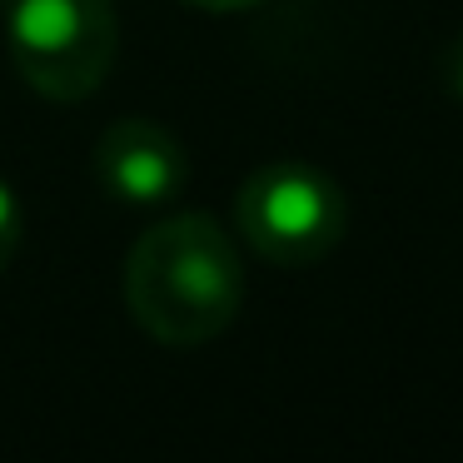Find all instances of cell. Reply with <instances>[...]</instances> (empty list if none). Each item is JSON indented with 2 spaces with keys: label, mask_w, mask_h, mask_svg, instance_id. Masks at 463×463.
Instances as JSON below:
<instances>
[{
  "label": "cell",
  "mask_w": 463,
  "mask_h": 463,
  "mask_svg": "<svg viewBox=\"0 0 463 463\" xmlns=\"http://www.w3.org/2000/svg\"><path fill=\"white\" fill-rule=\"evenodd\" d=\"M244 304V264L210 214H170L125 254V309L165 349L220 339Z\"/></svg>",
  "instance_id": "cell-1"
},
{
  "label": "cell",
  "mask_w": 463,
  "mask_h": 463,
  "mask_svg": "<svg viewBox=\"0 0 463 463\" xmlns=\"http://www.w3.org/2000/svg\"><path fill=\"white\" fill-rule=\"evenodd\" d=\"M5 45L35 95L75 105L110 75L120 51V21L110 0H11Z\"/></svg>",
  "instance_id": "cell-2"
},
{
  "label": "cell",
  "mask_w": 463,
  "mask_h": 463,
  "mask_svg": "<svg viewBox=\"0 0 463 463\" xmlns=\"http://www.w3.org/2000/svg\"><path fill=\"white\" fill-rule=\"evenodd\" d=\"M234 220L250 250L284 269L319 264L349 230V200L314 165H264L244 180Z\"/></svg>",
  "instance_id": "cell-3"
},
{
  "label": "cell",
  "mask_w": 463,
  "mask_h": 463,
  "mask_svg": "<svg viewBox=\"0 0 463 463\" xmlns=\"http://www.w3.org/2000/svg\"><path fill=\"white\" fill-rule=\"evenodd\" d=\"M184 145L155 120H115L95 145V180L125 204H165L184 190Z\"/></svg>",
  "instance_id": "cell-4"
},
{
  "label": "cell",
  "mask_w": 463,
  "mask_h": 463,
  "mask_svg": "<svg viewBox=\"0 0 463 463\" xmlns=\"http://www.w3.org/2000/svg\"><path fill=\"white\" fill-rule=\"evenodd\" d=\"M15 250H21V200L11 194V184L0 180V274L15 260Z\"/></svg>",
  "instance_id": "cell-5"
},
{
  "label": "cell",
  "mask_w": 463,
  "mask_h": 463,
  "mask_svg": "<svg viewBox=\"0 0 463 463\" xmlns=\"http://www.w3.org/2000/svg\"><path fill=\"white\" fill-rule=\"evenodd\" d=\"M439 75H443L453 100H463V31L449 41V51H443V61H439Z\"/></svg>",
  "instance_id": "cell-6"
},
{
  "label": "cell",
  "mask_w": 463,
  "mask_h": 463,
  "mask_svg": "<svg viewBox=\"0 0 463 463\" xmlns=\"http://www.w3.org/2000/svg\"><path fill=\"white\" fill-rule=\"evenodd\" d=\"M190 5H200V11H220V15H230V11H250V5H264V0H190Z\"/></svg>",
  "instance_id": "cell-7"
}]
</instances>
